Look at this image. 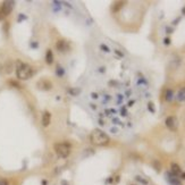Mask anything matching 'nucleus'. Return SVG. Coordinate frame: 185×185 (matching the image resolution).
<instances>
[{
	"mask_svg": "<svg viewBox=\"0 0 185 185\" xmlns=\"http://www.w3.org/2000/svg\"><path fill=\"white\" fill-rule=\"evenodd\" d=\"M90 141H91V143L94 145L104 147V145H107L108 143L110 142V139H109V136H108L102 130L96 128V130H93L92 132H91V134H90Z\"/></svg>",
	"mask_w": 185,
	"mask_h": 185,
	"instance_id": "obj_1",
	"label": "nucleus"
},
{
	"mask_svg": "<svg viewBox=\"0 0 185 185\" xmlns=\"http://www.w3.org/2000/svg\"><path fill=\"white\" fill-rule=\"evenodd\" d=\"M16 75H17V78L26 81V80L32 77L33 69H32V67L29 64L23 63L21 60H17L16 61Z\"/></svg>",
	"mask_w": 185,
	"mask_h": 185,
	"instance_id": "obj_2",
	"label": "nucleus"
},
{
	"mask_svg": "<svg viewBox=\"0 0 185 185\" xmlns=\"http://www.w3.org/2000/svg\"><path fill=\"white\" fill-rule=\"evenodd\" d=\"M53 150L59 158H67L70 153V145L65 142H59L53 145Z\"/></svg>",
	"mask_w": 185,
	"mask_h": 185,
	"instance_id": "obj_3",
	"label": "nucleus"
},
{
	"mask_svg": "<svg viewBox=\"0 0 185 185\" xmlns=\"http://www.w3.org/2000/svg\"><path fill=\"white\" fill-rule=\"evenodd\" d=\"M165 124H166V127L169 131H173V132L177 131V128H178V119L176 118L175 116H169V117H167Z\"/></svg>",
	"mask_w": 185,
	"mask_h": 185,
	"instance_id": "obj_4",
	"label": "nucleus"
},
{
	"mask_svg": "<svg viewBox=\"0 0 185 185\" xmlns=\"http://www.w3.org/2000/svg\"><path fill=\"white\" fill-rule=\"evenodd\" d=\"M37 88L41 91H49V90L52 89V83L48 80L42 78V80L37 82Z\"/></svg>",
	"mask_w": 185,
	"mask_h": 185,
	"instance_id": "obj_5",
	"label": "nucleus"
},
{
	"mask_svg": "<svg viewBox=\"0 0 185 185\" xmlns=\"http://www.w3.org/2000/svg\"><path fill=\"white\" fill-rule=\"evenodd\" d=\"M56 48H57V50L59 52H61V53H65V52H67L68 50L70 49L69 47V43L67 42L66 40H58L57 41V43H56Z\"/></svg>",
	"mask_w": 185,
	"mask_h": 185,
	"instance_id": "obj_6",
	"label": "nucleus"
},
{
	"mask_svg": "<svg viewBox=\"0 0 185 185\" xmlns=\"http://www.w3.org/2000/svg\"><path fill=\"white\" fill-rule=\"evenodd\" d=\"M13 7H14V1H9V0H7V1H4V2H2L0 9H1L2 13H4L5 16H8L11 13V10H13Z\"/></svg>",
	"mask_w": 185,
	"mask_h": 185,
	"instance_id": "obj_7",
	"label": "nucleus"
},
{
	"mask_svg": "<svg viewBox=\"0 0 185 185\" xmlns=\"http://www.w3.org/2000/svg\"><path fill=\"white\" fill-rule=\"evenodd\" d=\"M165 176H166V181L169 183V185H182L181 181L177 178V176L173 175L171 173H169V171H167Z\"/></svg>",
	"mask_w": 185,
	"mask_h": 185,
	"instance_id": "obj_8",
	"label": "nucleus"
},
{
	"mask_svg": "<svg viewBox=\"0 0 185 185\" xmlns=\"http://www.w3.org/2000/svg\"><path fill=\"white\" fill-rule=\"evenodd\" d=\"M42 126L43 127H48L50 122H51V114L49 112L48 110L43 111V114H42Z\"/></svg>",
	"mask_w": 185,
	"mask_h": 185,
	"instance_id": "obj_9",
	"label": "nucleus"
},
{
	"mask_svg": "<svg viewBox=\"0 0 185 185\" xmlns=\"http://www.w3.org/2000/svg\"><path fill=\"white\" fill-rule=\"evenodd\" d=\"M170 173L173 175H175V176H179V175L183 173L181 169V167L178 166L176 163H173L171 165H170Z\"/></svg>",
	"mask_w": 185,
	"mask_h": 185,
	"instance_id": "obj_10",
	"label": "nucleus"
},
{
	"mask_svg": "<svg viewBox=\"0 0 185 185\" xmlns=\"http://www.w3.org/2000/svg\"><path fill=\"white\" fill-rule=\"evenodd\" d=\"M13 69H14V64H13V61H11V60H7L4 65V72L6 74H10L11 72H13Z\"/></svg>",
	"mask_w": 185,
	"mask_h": 185,
	"instance_id": "obj_11",
	"label": "nucleus"
},
{
	"mask_svg": "<svg viewBox=\"0 0 185 185\" xmlns=\"http://www.w3.org/2000/svg\"><path fill=\"white\" fill-rule=\"evenodd\" d=\"M45 63L48 65H51L53 63V53H52L51 49H48L45 52Z\"/></svg>",
	"mask_w": 185,
	"mask_h": 185,
	"instance_id": "obj_12",
	"label": "nucleus"
},
{
	"mask_svg": "<svg viewBox=\"0 0 185 185\" xmlns=\"http://www.w3.org/2000/svg\"><path fill=\"white\" fill-rule=\"evenodd\" d=\"M177 100L178 101H185V86L182 88L177 93Z\"/></svg>",
	"mask_w": 185,
	"mask_h": 185,
	"instance_id": "obj_13",
	"label": "nucleus"
},
{
	"mask_svg": "<svg viewBox=\"0 0 185 185\" xmlns=\"http://www.w3.org/2000/svg\"><path fill=\"white\" fill-rule=\"evenodd\" d=\"M80 92H81V89H80V88H72V89L68 90V93H69L70 96H77Z\"/></svg>",
	"mask_w": 185,
	"mask_h": 185,
	"instance_id": "obj_14",
	"label": "nucleus"
},
{
	"mask_svg": "<svg viewBox=\"0 0 185 185\" xmlns=\"http://www.w3.org/2000/svg\"><path fill=\"white\" fill-rule=\"evenodd\" d=\"M124 5V2H122V1H119V2H115L114 4V7H112V11H118L120 8H122V6Z\"/></svg>",
	"mask_w": 185,
	"mask_h": 185,
	"instance_id": "obj_15",
	"label": "nucleus"
},
{
	"mask_svg": "<svg viewBox=\"0 0 185 185\" xmlns=\"http://www.w3.org/2000/svg\"><path fill=\"white\" fill-rule=\"evenodd\" d=\"M165 99L167 101H170L173 99V91L171 90H167L166 91V96H165Z\"/></svg>",
	"mask_w": 185,
	"mask_h": 185,
	"instance_id": "obj_16",
	"label": "nucleus"
},
{
	"mask_svg": "<svg viewBox=\"0 0 185 185\" xmlns=\"http://www.w3.org/2000/svg\"><path fill=\"white\" fill-rule=\"evenodd\" d=\"M57 75H58V76H63V75H64V69H63V67L59 66V65L57 66Z\"/></svg>",
	"mask_w": 185,
	"mask_h": 185,
	"instance_id": "obj_17",
	"label": "nucleus"
},
{
	"mask_svg": "<svg viewBox=\"0 0 185 185\" xmlns=\"http://www.w3.org/2000/svg\"><path fill=\"white\" fill-rule=\"evenodd\" d=\"M9 84L10 85H13V86H16L17 89H21V85L17 83V82H15V81H9Z\"/></svg>",
	"mask_w": 185,
	"mask_h": 185,
	"instance_id": "obj_18",
	"label": "nucleus"
},
{
	"mask_svg": "<svg viewBox=\"0 0 185 185\" xmlns=\"http://www.w3.org/2000/svg\"><path fill=\"white\" fill-rule=\"evenodd\" d=\"M0 185H9V183L6 178H0Z\"/></svg>",
	"mask_w": 185,
	"mask_h": 185,
	"instance_id": "obj_19",
	"label": "nucleus"
},
{
	"mask_svg": "<svg viewBox=\"0 0 185 185\" xmlns=\"http://www.w3.org/2000/svg\"><path fill=\"white\" fill-rule=\"evenodd\" d=\"M153 166H155V168H157V170L159 171L160 168H161V166H160V163L157 161V160H155V163H153Z\"/></svg>",
	"mask_w": 185,
	"mask_h": 185,
	"instance_id": "obj_20",
	"label": "nucleus"
},
{
	"mask_svg": "<svg viewBox=\"0 0 185 185\" xmlns=\"http://www.w3.org/2000/svg\"><path fill=\"white\" fill-rule=\"evenodd\" d=\"M148 108H149V110L151 111V112H155V108H153V104H152V102H149Z\"/></svg>",
	"mask_w": 185,
	"mask_h": 185,
	"instance_id": "obj_21",
	"label": "nucleus"
},
{
	"mask_svg": "<svg viewBox=\"0 0 185 185\" xmlns=\"http://www.w3.org/2000/svg\"><path fill=\"white\" fill-rule=\"evenodd\" d=\"M100 48L102 49V50H104L106 52H109V48H108L107 45H100Z\"/></svg>",
	"mask_w": 185,
	"mask_h": 185,
	"instance_id": "obj_22",
	"label": "nucleus"
},
{
	"mask_svg": "<svg viewBox=\"0 0 185 185\" xmlns=\"http://www.w3.org/2000/svg\"><path fill=\"white\" fill-rule=\"evenodd\" d=\"M163 43L166 45H170V39H168V37H166L165 40H163Z\"/></svg>",
	"mask_w": 185,
	"mask_h": 185,
	"instance_id": "obj_23",
	"label": "nucleus"
},
{
	"mask_svg": "<svg viewBox=\"0 0 185 185\" xmlns=\"http://www.w3.org/2000/svg\"><path fill=\"white\" fill-rule=\"evenodd\" d=\"M5 17H6V16L4 15V13H2V11H1V9H0V21H2Z\"/></svg>",
	"mask_w": 185,
	"mask_h": 185,
	"instance_id": "obj_24",
	"label": "nucleus"
},
{
	"mask_svg": "<svg viewBox=\"0 0 185 185\" xmlns=\"http://www.w3.org/2000/svg\"><path fill=\"white\" fill-rule=\"evenodd\" d=\"M116 53H117V55H119L120 57H123V53H122V52H119L118 50H116Z\"/></svg>",
	"mask_w": 185,
	"mask_h": 185,
	"instance_id": "obj_25",
	"label": "nucleus"
},
{
	"mask_svg": "<svg viewBox=\"0 0 185 185\" xmlns=\"http://www.w3.org/2000/svg\"><path fill=\"white\" fill-rule=\"evenodd\" d=\"M181 176H182V178H184V179H185V173H182Z\"/></svg>",
	"mask_w": 185,
	"mask_h": 185,
	"instance_id": "obj_26",
	"label": "nucleus"
}]
</instances>
